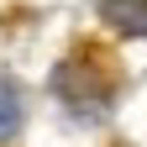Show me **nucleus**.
Returning a JSON list of instances; mask_svg holds the SVG:
<instances>
[{
    "mask_svg": "<svg viewBox=\"0 0 147 147\" xmlns=\"http://www.w3.org/2000/svg\"><path fill=\"white\" fill-rule=\"evenodd\" d=\"M16 121H21V95H16L11 84H0V137H11Z\"/></svg>",
    "mask_w": 147,
    "mask_h": 147,
    "instance_id": "obj_3",
    "label": "nucleus"
},
{
    "mask_svg": "<svg viewBox=\"0 0 147 147\" xmlns=\"http://www.w3.org/2000/svg\"><path fill=\"white\" fill-rule=\"evenodd\" d=\"M116 63H110V53H100V47H74L68 58L58 63V74H53V89L74 105V110H100L110 95H116Z\"/></svg>",
    "mask_w": 147,
    "mask_h": 147,
    "instance_id": "obj_1",
    "label": "nucleus"
},
{
    "mask_svg": "<svg viewBox=\"0 0 147 147\" xmlns=\"http://www.w3.org/2000/svg\"><path fill=\"white\" fill-rule=\"evenodd\" d=\"M100 16L121 37H147V0H100Z\"/></svg>",
    "mask_w": 147,
    "mask_h": 147,
    "instance_id": "obj_2",
    "label": "nucleus"
}]
</instances>
